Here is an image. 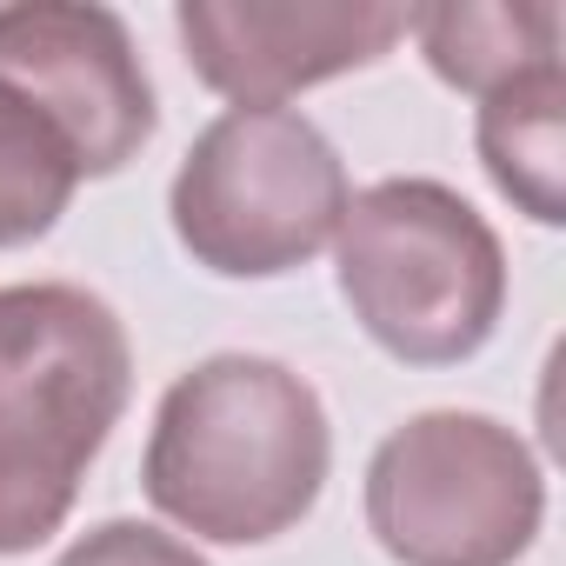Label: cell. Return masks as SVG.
I'll list each match as a JSON object with an SVG mask.
<instances>
[{"label":"cell","mask_w":566,"mask_h":566,"mask_svg":"<svg viewBox=\"0 0 566 566\" xmlns=\"http://www.w3.org/2000/svg\"><path fill=\"white\" fill-rule=\"evenodd\" d=\"M327 460V407L294 367L213 354L160 394L140 486L174 526L220 546H260L314 513Z\"/></svg>","instance_id":"1"},{"label":"cell","mask_w":566,"mask_h":566,"mask_svg":"<svg viewBox=\"0 0 566 566\" xmlns=\"http://www.w3.org/2000/svg\"><path fill=\"white\" fill-rule=\"evenodd\" d=\"M134 347L120 314L67 280L0 287V553H34L120 427Z\"/></svg>","instance_id":"2"},{"label":"cell","mask_w":566,"mask_h":566,"mask_svg":"<svg viewBox=\"0 0 566 566\" xmlns=\"http://www.w3.org/2000/svg\"><path fill=\"white\" fill-rule=\"evenodd\" d=\"M354 321L407 367H453L486 347L506 307L500 233L447 180H380L334 227Z\"/></svg>","instance_id":"3"},{"label":"cell","mask_w":566,"mask_h":566,"mask_svg":"<svg viewBox=\"0 0 566 566\" xmlns=\"http://www.w3.org/2000/svg\"><path fill=\"white\" fill-rule=\"evenodd\" d=\"M347 200V167L307 114L227 107L187 147L167 213L207 273L273 280L334 240Z\"/></svg>","instance_id":"4"},{"label":"cell","mask_w":566,"mask_h":566,"mask_svg":"<svg viewBox=\"0 0 566 566\" xmlns=\"http://www.w3.org/2000/svg\"><path fill=\"white\" fill-rule=\"evenodd\" d=\"M539 520V460L493 413H413L367 460V526L400 566H513Z\"/></svg>","instance_id":"5"},{"label":"cell","mask_w":566,"mask_h":566,"mask_svg":"<svg viewBox=\"0 0 566 566\" xmlns=\"http://www.w3.org/2000/svg\"><path fill=\"white\" fill-rule=\"evenodd\" d=\"M0 87H14L67 140L81 180L120 174L154 140V81L134 34L94 0H28L0 8Z\"/></svg>","instance_id":"6"},{"label":"cell","mask_w":566,"mask_h":566,"mask_svg":"<svg viewBox=\"0 0 566 566\" xmlns=\"http://www.w3.org/2000/svg\"><path fill=\"white\" fill-rule=\"evenodd\" d=\"M187 67L233 107H280L334 74L374 67L407 8L387 0H180L174 8Z\"/></svg>","instance_id":"7"},{"label":"cell","mask_w":566,"mask_h":566,"mask_svg":"<svg viewBox=\"0 0 566 566\" xmlns=\"http://www.w3.org/2000/svg\"><path fill=\"white\" fill-rule=\"evenodd\" d=\"M480 160L539 227L566 220V67H526L480 101Z\"/></svg>","instance_id":"8"},{"label":"cell","mask_w":566,"mask_h":566,"mask_svg":"<svg viewBox=\"0 0 566 566\" xmlns=\"http://www.w3.org/2000/svg\"><path fill=\"white\" fill-rule=\"evenodd\" d=\"M407 34H420L427 67L460 94H493L526 67L559 61V8L553 0H447L407 8Z\"/></svg>","instance_id":"9"},{"label":"cell","mask_w":566,"mask_h":566,"mask_svg":"<svg viewBox=\"0 0 566 566\" xmlns=\"http://www.w3.org/2000/svg\"><path fill=\"white\" fill-rule=\"evenodd\" d=\"M81 187V167L67 140L48 127L41 107H28L14 87H0V247L41 240Z\"/></svg>","instance_id":"10"},{"label":"cell","mask_w":566,"mask_h":566,"mask_svg":"<svg viewBox=\"0 0 566 566\" xmlns=\"http://www.w3.org/2000/svg\"><path fill=\"white\" fill-rule=\"evenodd\" d=\"M61 566H207L187 539L160 533V526H140V520H101L94 533H81Z\"/></svg>","instance_id":"11"}]
</instances>
